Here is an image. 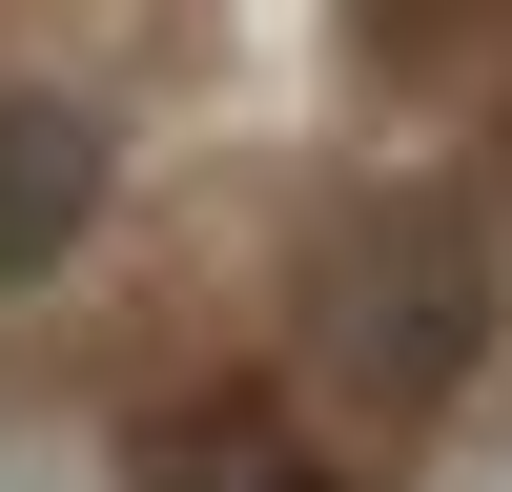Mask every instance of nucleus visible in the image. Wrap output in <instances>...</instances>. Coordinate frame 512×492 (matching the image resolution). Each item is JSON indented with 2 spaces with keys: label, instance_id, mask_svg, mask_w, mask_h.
<instances>
[{
  "label": "nucleus",
  "instance_id": "f257e3e1",
  "mask_svg": "<svg viewBox=\"0 0 512 492\" xmlns=\"http://www.w3.org/2000/svg\"><path fill=\"white\" fill-rule=\"evenodd\" d=\"M472 328H492V267H472V205H431V185H390V205H349L328 226V308H308V349L349 369V390H451L472 369Z\"/></svg>",
  "mask_w": 512,
  "mask_h": 492
},
{
  "label": "nucleus",
  "instance_id": "f03ea898",
  "mask_svg": "<svg viewBox=\"0 0 512 492\" xmlns=\"http://www.w3.org/2000/svg\"><path fill=\"white\" fill-rule=\"evenodd\" d=\"M103 205V123L82 103H0V267H62Z\"/></svg>",
  "mask_w": 512,
  "mask_h": 492
}]
</instances>
